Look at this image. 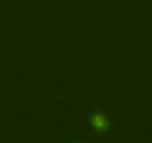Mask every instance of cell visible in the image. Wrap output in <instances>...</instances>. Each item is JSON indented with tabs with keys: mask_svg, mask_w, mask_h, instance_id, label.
<instances>
[{
	"mask_svg": "<svg viewBox=\"0 0 152 143\" xmlns=\"http://www.w3.org/2000/svg\"><path fill=\"white\" fill-rule=\"evenodd\" d=\"M91 124L94 125V128L97 130V131H107L109 130V121H107V118L103 115V113H100V112H97V113H94L93 116H91Z\"/></svg>",
	"mask_w": 152,
	"mask_h": 143,
	"instance_id": "1",
	"label": "cell"
}]
</instances>
